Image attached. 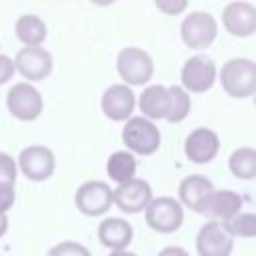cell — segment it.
<instances>
[{
    "mask_svg": "<svg viewBox=\"0 0 256 256\" xmlns=\"http://www.w3.org/2000/svg\"><path fill=\"white\" fill-rule=\"evenodd\" d=\"M222 88L232 98H248L256 90V68L248 58H232L220 72Z\"/></svg>",
    "mask_w": 256,
    "mask_h": 256,
    "instance_id": "obj_1",
    "label": "cell"
},
{
    "mask_svg": "<svg viewBox=\"0 0 256 256\" xmlns=\"http://www.w3.org/2000/svg\"><path fill=\"white\" fill-rule=\"evenodd\" d=\"M144 220L148 228L158 234H172L184 224V208L172 196L152 198L144 210Z\"/></svg>",
    "mask_w": 256,
    "mask_h": 256,
    "instance_id": "obj_2",
    "label": "cell"
},
{
    "mask_svg": "<svg viewBox=\"0 0 256 256\" xmlns=\"http://www.w3.org/2000/svg\"><path fill=\"white\" fill-rule=\"evenodd\" d=\"M160 130L154 122L146 120L144 116L128 118L126 126L122 128V142L130 150V154L150 156L160 148Z\"/></svg>",
    "mask_w": 256,
    "mask_h": 256,
    "instance_id": "obj_3",
    "label": "cell"
},
{
    "mask_svg": "<svg viewBox=\"0 0 256 256\" xmlns=\"http://www.w3.org/2000/svg\"><path fill=\"white\" fill-rule=\"evenodd\" d=\"M74 204L78 212L88 218L104 216L112 206V188L102 180H88L78 186Z\"/></svg>",
    "mask_w": 256,
    "mask_h": 256,
    "instance_id": "obj_4",
    "label": "cell"
},
{
    "mask_svg": "<svg viewBox=\"0 0 256 256\" xmlns=\"http://www.w3.org/2000/svg\"><path fill=\"white\" fill-rule=\"evenodd\" d=\"M152 198V186L142 178H132L112 190V204L124 214L144 212Z\"/></svg>",
    "mask_w": 256,
    "mask_h": 256,
    "instance_id": "obj_5",
    "label": "cell"
},
{
    "mask_svg": "<svg viewBox=\"0 0 256 256\" xmlns=\"http://www.w3.org/2000/svg\"><path fill=\"white\" fill-rule=\"evenodd\" d=\"M242 196L234 190H212L210 194H206L198 206V214L206 216L208 220L214 222H226L228 218H232L234 214L242 212Z\"/></svg>",
    "mask_w": 256,
    "mask_h": 256,
    "instance_id": "obj_6",
    "label": "cell"
},
{
    "mask_svg": "<svg viewBox=\"0 0 256 256\" xmlns=\"http://www.w3.org/2000/svg\"><path fill=\"white\" fill-rule=\"evenodd\" d=\"M18 168L22 170V174L32 180V182H44L54 174L56 168V160L50 148L34 144L28 146L20 152L18 156Z\"/></svg>",
    "mask_w": 256,
    "mask_h": 256,
    "instance_id": "obj_7",
    "label": "cell"
},
{
    "mask_svg": "<svg viewBox=\"0 0 256 256\" xmlns=\"http://www.w3.org/2000/svg\"><path fill=\"white\" fill-rule=\"evenodd\" d=\"M234 250V238L226 232L222 222L208 220L196 234L198 256H230Z\"/></svg>",
    "mask_w": 256,
    "mask_h": 256,
    "instance_id": "obj_8",
    "label": "cell"
},
{
    "mask_svg": "<svg viewBox=\"0 0 256 256\" xmlns=\"http://www.w3.org/2000/svg\"><path fill=\"white\" fill-rule=\"evenodd\" d=\"M6 104H8V110L12 112V116H16L18 120H24V122L36 120L44 106L40 92L28 82H20V84L12 86L8 92Z\"/></svg>",
    "mask_w": 256,
    "mask_h": 256,
    "instance_id": "obj_9",
    "label": "cell"
},
{
    "mask_svg": "<svg viewBox=\"0 0 256 256\" xmlns=\"http://www.w3.org/2000/svg\"><path fill=\"white\" fill-rule=\"evenodd\" d=\"M118 72L122 76V80H126L128 84H144L152 78V72H154V64H152V58L140 50V48H124L120 54H118Z\"/></svg>",
    "mask_w": 256,
    "mask_h": 256,
    "instance_id": "obj_10",
    "label": "cell"
},
{
    "mask_svg": "<svg viewBox=\"0 0 256 256\" xmlns=\"http://www.w3.org/2000/svg\"><path fill=\"white\" fill-rule=\"evenodd\" d=\"M182 40L186 46L190 48H208L216 34H218V26L216 20L206 14V12H192L190 16L184 18L182 22Z\"/></svg>",
    "mask_w": 256,
    "mask_h": 256,
    "instance_id": "obj_11",
    "label": "cell"
},
{
    "mask_svg": "<svg viewBox=\"0 0 256 256\" xmlns=\"http://www.w3.org/2000/svg\"><path fill=\"white\" fill-rule=\"evenodd\" d=\"M14 70L26 80H44L52 72V56L40 46H26L16 54Z\"/></svg>",
    "mask_w": 256,
    "mask_h": 256,
    "instance_id": "obj_12",
    "label": "cell"
},
{
    "mask_svg": "<svg viewBox=\"0 0 256 256\" xmlns=\"http://www.w3.org/2000/svg\"><path fill=\"white\" fill-rule=\"evenodd\" d=\"M214 80H216V66L210 58L198 54L186 60L182 68V84L186 90L196 94L206 92L208 88H212Z\"/></svg>",
    "mask_w": 256,
    "mask_h": 256,
    "instance_id": "obj_13",
    "label": "cell"
},
{
    "mask_svg": "<svg viewBox=\"0 0 256 256\" xmlns=\"http://www.w3.org/2000/svg\"><path fill=\"white\" fill-rule=\"evenodd\" d=\"M220 150L218 134L210 128H196L188 134L184 142V152L190 162L194 164H208L216 158Z\"/></svg>",
    "mask_w": 256,
    "mask_h": 256,
    "instance_id": "obj_14",
    "label": "cell"
},
{
    "mask_svg": "<svg viewBox=\"0 0 256 256\" xmlns=\"http://www.w3.org/2000/svg\"><path fill=\"white\" fill-rule=\"evenodd\" d=\"M132 238H134V228L126 218L110 216L98 224V240L104 248H110V252L128 250Z\"/></svg>",
    "mask_w": 256,
    "mask_h": 256,
    "instance_id": "obj_15",
    "label": "cell"
},
{
    "mask_svg": "<svg viewBox=\"0 0 256 256\" xmlns=\"http://www.w3.org/2000/svg\"><path fill=\"white\" fill-rule=\"evenodd\" d=\"M222 22L232 36H250L256 30V8L248 2H230L222 12Z\"/></svg>",
    "mask_w": 256,
    "mask_h": 256,
    "instance_id": "obj_16",
    "label": "cell"
},
{
    "mask_svg": "<svg viewBox=\"0 0 256 256\" xmlns=\"http://www.w3.org/2000/svg\"><path fill=\"white\" fill-rule=\"evenodd\" d=\"M134 110V94L126 84H112L102 96V112L116 122L128 120Z\"/></svg>",
    "mask_w": 256,
    "mask_h": 256,
    "instance_id": "obj_17",
    "label": "cell"
},
{
    "mask_svg": "<svg viewBox=\"0 0 256 256\" xmlns=\"http://www.w3.org/2000/svg\"><path fill=\"white\" fill-rule=\"evenodd\" d=\"M214 190V184L210 178L202 174H190L186 176L178 186V202L190 210H198L202 198Z\"/></svg>",
    "mask_w": 256,
    "mask_h": 256,
    "instance_id": "obj_18",
    "label": "cell"
},
{
    "mask_svg": "<svg viewBox=\"0 0 256 256\" xmlns=\"http://www.w3.org/2000/svg\"><path fill=\"white\" fill-rule=\"evenodd\" d=\"M140 110L144 112L146 120H160L166 118L168 112V88L152 84L140 94Z\"/></svg>",
    "mask_w": 256,
    "mask_h": 256,
    "instance_id": "obj_19",
    "label": "cell"
},
{
    "mask_svg": "<svg viewBox=\"0 0 256 256\" xmlns=\"http://www.w3.org/2000/svg\"><path fill=\"white\" fill-rule=\"evenodd\" d=\"M106 172H108L110 180H114L116 184H124L128 180H132L136 174L134 154H130L128 150H118V152L110 154V158L106 162Z\"/></svg>",
    "mask_w": 256,
    "mask_h": 256,
    "instance_id": "obj_20",
    "label": "cell"
},
{
    "mask_svg": "<svg viewBox=\"0 0 256 256\" xmlns=\"http://www.w3.org/2000/svg\"><path fill=\"white\" fill-rule=\"evenodd\" d=\"M16 36L22 44L26 46H40L46 40V26L38 16L32 14H24L16 20Z\"/></svg>",
    "mask_w": 256,
    "mask_h": 256,
    "instance_id": "obj_21",
    "label": "cell"
},
{
    "mask_svg": "<svg viewBox=\"0 0 256 256\" xmlns=\"http://www.w3.org/2000/svg\"><path fill=\"white\" fill-rule=\"evenodd\" d=\"M228 166H230V172L236 178L252 180L256 176V150L254 148H248V146L236 148L230 154Z\"/></svg>",
    "mask_w": 256,
    "mask_h": 256,
    "instance_id": "obj_22",
    "label": "cell"
},
{
    "mask_svg": "<svg viewBox=\"0 0 256 256\" xmlns=\"http://www.w3.org/2000/svg\"><path fill=\"white\" fill-rule=\"evenodd\" d=\"M190 112V96L184 88L180 86H168V112L166 118L168 122H182Z\"/></svg>",
    "mask_w": 256,
    "mask_h": 256,
    "instance_id": "obj_23",
    "label": "cell"
},
{
    "mask_svg": "<svg viewBox=\"0 0 256 256\" xmlns=\"http://www.w3.org/2000/svg\"><path fill=\"white\" fill-rule=\"evenodd\" d=\"M226 232L236 238H254L256 236V216L252 212H238L226 222H222Z\"/></svg>",
    "mask_w": 256,
    "mask_h": 256,
    "instance_id": "obj_24",
    "label": "cell"
},
{
    "mask_svg": "<svg viewBox=\"0 0 256 256\" xmlns=\"http://www.w3.org/2000/svg\"><path fill=\"white\" fill-rule=\"evenodd\" d=\"M48 256H92L90 250L76 240H62L48 250Z\"/></svg>",
    "mask_w": 256,
    "mask_h": 256,
    "instance_id": "obj_25",
    "label": "cell"
},
{
    "mask_svg": "<svg viewBox=\"0 0 256 256\" xmlns=\"http://www.w3.org/2000/svg\"><path fill=\"white\" fill-rule=\"evenodd\" d=\"M16 160L10 154L0 152V184H16Z\"/></svg>",
    "mask_w": 256,
    "mask_h": 256,
    "instance_id": "obj_26",
    "label": "cell"
},
{
    "mask_svg": "<svg viewBox=\"0 0 256 256\" xmlns=\"http://www.w3.org/2000/svg\"><path fill=\"white\" fill-rule=\"evenodd\" d=\"M154 2H156V8L168 16L182 14L188 6V0H154Z\"/></svg>",
    "mask_w": 256,
    "mask_h": 256,
    "instance_id": "obj_27",
    "label": "cell"
},
{
    "mask_svg": "<svg viewBox=\"0 0 256 256\" xmlns=\"http://www.w3.org/2000/svg\"><path fill=\"white\" fill-rule=\"evenodd\" d=\"M16 200V188L14 184H0V212H8L14 206Z\"/></svg>",
    "mask_w": 256,
    "mask_h": 256,
    "instance_id": "obj_28",
    "label": "cell"
},
{
    "mask_svg": "<svg viewBox=\"0 0 256 256\" xmlns=\"http://www.w3.org/2000/svg\"><path fill=\"white\" fill-rule=\"evenodd\" d=\"M14 74V60L6 54H0V84L8 82Z\"/></svg>",
    "mask_w": 256,
    "mask_h": 256,
    "instance_id": "obj_29",
    "label": "cell"
},
{
    "mask_svg": "<svg viewBox=\"0 0 256 256\" xmlns=\"http://www.w3.org/2000/svg\"><path fill=\"white\" fill-rule=\"evenodd\" d=\"M156 256H190V254H188V250H184L182 246H166V248H162Z\"/></svg>",
    "mask_w": 256,
    "mask_h": 256,
    "instance_id": "obj_30",
    "label": "cell"
},
{
    "mask_svg": "<svg viewBox=\"0 0 256 256\" xmlns=\"http://www.w3.org/2000/svg\"><path fill=\"white\" fill-rule=\"evenodd\" d=\"M8 232V216L4 212H0V238Z\"/></svg>",
    "mask_w": 256,
    "mask_h": 256,
    "instance_id": "obj_31",
    "label": "cell"
},
{
    "mask_svg": "<svg viewBox=\"0 0 256 256\" xmlns=\"http://www.w3.org/2000/svg\"><path fill=\"white\" fill-rule=\"evenodd\" d=\"M108 256H138V254H134V252H130V250H114V252H110Z\"/></svg>",
    "mask_w": 256,
    "mask_h": 256,
    "instance_id": "obj_32",
    "label": "cell"
},
{
    "mask_svg": "<svg viewBox=\"0 0 256 256\" xmlns=\"http://www.w3.org/2000/svg\"><path fill=\"white\" fill-rule=\"evenodd\" d=\"M94 4H98V6H108V4H112L114 0H92Z\"/></svg>",
    "mask_w": 256,
    "mask_h": 256,
    "instance_id": "obj_33",
    "label": "cell"
}]
</instances>
